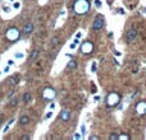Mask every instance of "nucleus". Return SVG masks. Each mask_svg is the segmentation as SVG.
<instances>
[{
  "label": "nucleus",
  "mask_w": 146,
  "mask_h": 140,
  "mask_svg": "<svg viewBox=\"0 0 146 140\" xmlns=\"http://www.w3.org/2000/svg\"><path fill=\"white\" fill-rule=\"evenodd\" d=\"M22 99H23L25 103H28V102L31 101V94H30V93H25L23 97H22Z\"/></svg>",
  "instance_id": "nucleus-13"
},
{
  "label": "nucleus",
  "mask_w": 146,
  "mask_h": 140,
  "mask_svg": "<svg viewBox=\"0 0 146 140\" xmlns=\"http://www.w3.org/2000/svg\"><path fill=\"white\" fill-rule=\"evenodd\" d=\"M90 139L91 140H99V136H95V135H94V136H91Z\"/></svg>",
  "instance_id": "nucleus-22"
},
{
  "label": "nucleus",
  "mask_w": 146,
  "mask_h": 140,
  "mask_svg": "<svg viewBox=\"0 0 146 140\" xmlns=\"http://www.w3.org/2000/svg\"><path fill=\"white\" fill-rule=\"evenodd\" d=\"M71 118V112L68 111V109H64V111H62V113H60V120L62 121H68Z\"/></svg>",
  "instance_id": "nucleus-9"
},
{
  "label": "nucleus",
  "mask_w": 146,
  "mask_h": 140,
  "mask_svg": "<svg viewBox=\"0 0 146 140\" xmlns=\"http://www.w3.org/2000/svg\"><path fill=\"white\" fill-rule=\"evenodd\" d=\"M19 79H21V78H19L18 75H14V76H12V78H10L9 83H10L12 85H15V84H18V83H19Z\"/></svg>",
  "instance_id": "nucleus-12"
},
{
  "label": "nucleus",
  "mask_w": 146,
  "mask_h": 140,
  "mask_svg": "<svg viewBox=\"0 0 146 140\" xmlns=\"http://www.w3.org/2000/svg\"><path fill=\"white\" fill-rule=\"evenodd\" d=\"M58 42H59V38H58V37H54V38H53V45H56Z\"/></svg>",
  "instance_id": "nucleus-19"
},
{
  "label": "nucleus",
  "mask_w": 146,
  "mask_h": 140,
  "mask_svg": "<svg viewBox=\"0 0 146 140\" xmlns=\"http://www.w3.org/2000/svg\"><path fill=\"white\" fill-rule=\"evenodd\" d=\"M118 138H119V136H118L115 133H111V134L109 135V140H117Z\"/></svg>",
  "instance_id": "nucleus-17"
},
{
  "label": "nucleus",
  "mask_w": 146,
  "mask_h": 140,
  "mask_svg": "<svg viewBox=\"0 0 146 140\" xmlns=\"http://www.w3.org/2000/svg\"><path fill=\"white\" fill-rule=\"evenodd\" d=\"M136 112L137 115H145L146 113V102H140L136 106Z\"/></svg>",
  "instance_id": "nucleus-8"
},
{
  "label": "nucleus",
  "mask_w": 146,
  "mask_h": 140,
  "mask_svg": "<svg viewBox=\"0 0 146 140\" xmlns=\"http://www.w3.org/2000/svg\"><path fill=\"white\" fill-rule=\"evenodd\" d=\"M38 55H40V51L38 50H34L32 54H31V60H36L38 57Z\"/></svg>",
  "instance_id": "nucleus-14"
},
{
  "label": "nucleus",
  "mask_w": 146,
  "mask_h": 140,
  "mask_svg": "<svg viewBox=\"0 0 146 140\" xmlns=\"http://www.w3.org/2000/svg\"><path fill=\"white\" fill-rule=\"evenodd\" d=\"M74 139H76V140L81 139V138H79V134H76V135H74Z\"/></svg>",
  "instance_id": "nucleus-23"
},
{
  "label": "nucleus",
  "mask_w": 146,
  "mask_h": 140,
  "mask_svg": "<svg viewBox=\"0 0 146 140\" xmlns=\"http://www.w3.org/2000/svg\"><path fill=\"white\" fill-rule=\"evenodd\" d=\"M21 140H30V136H28V135H23V136L21 138Z\"/></svg>",
  "instance_id": "nucleus-20"
},
{
  "label": "nucleus",
  "mask_w": 146,
  "mask_h": 140,
  "mask_svg": "<svg viewBox=\"0 0 146 140\" xmlns=\"http://www.w3.org/2000/svg\"><path fill=\"white\" fill-rule=\"evenodd\" d=\"M55 96V91L53 88H45V91L42 92V98L44 99H51Z\"/></svg>",
  "instance_id": "nucleus-6"
},
{
  "label": "nucleus",
  "mask_w": 146,
  "mask_h": 140,
  "mask_svg": "<svg viewBox=\"0 0 146 140\" xmlns=\"http://www.w3.org/2000/svg\"><path fill=\"white\" fill-rule=\"evenodd\" d=\"M118 139H120V140H128L129 139V136L128 135H126V134H123V135H119V138Z\"/></svg>",
  "instance_id": "nucleus-18"
},
{
  "label": "nucleus",
  "mask_w": 146,
  "mask_h": 140,
  "mask_svg": "<svg viewBox=\"0 0 146 140\" xmlns=\"http://www.w3.org/2000/svg\"><path fill=\"white\" fill-rule=\"evenodd\" d=\"M104 17L101 15V14H99L96 18H95V21H94V23H92V29L94 31H100L103 27H104Z\"/></svg>",
  "instance_id": "nucleus-3"
},
{
  "label": "nucleus",
  "mask_w": 146,
  "mask_h": 140,
  "mask_svg": "<svg viewBox=\"0 0 146 140\" xmlns=\"http://www.w3.org/2000/svg\"><path fill=\"white\" fill-rule=\"evenodd\" d=\"M95 4H96V6H101V3H100V0H95Z\"/></svg>",
  "instance_id": "nucleus-21"
},
{
  "label": "nucleus",
  "mask_w": 146,
  "mask_h": 140,
  "mask_svg": "<svg viewBox=\"0 0 146 140\" xmlns=\"http://www.w3.org/2000/svg\"><path fill=\"white\" fill-rule=\"evenodd\" d=\"M73 9L78 14H85L90 9V3L87 0H77L73 5Z\"/></svg>",
  "instance_id": "nucleus-1"
},
{
  "label": "nucleus",
  "mask_w": 146,
  "mask_h": 140,
  "mask_svg": "<svg viewBox=\"0 0 146 140\" xmlns=\"http://www.w3.org/2000/svg\"><path fill=\"white\" fill-rule=\"evenodd\" d=\"M77 68V61L76 60H71L68 63V69H76Z\"/></svg>",
  "instance_id": "nucleus-15"
},
{
  "label": "nucleus",
  "mask_w": 146,
  "mask_h": 140,
  "mask_svg": "<svg viewBox=\"0 0 146 140\" xmlns=\"http://www.w3.org/2000/svg\"><path fill=\"white\" fill-rule=\"evenodd\" d=\"M137 31H135V29H129L128 32H127V35H126V41L128 42V43H132V42H135L136 39H137Z\"/></svg>",
  "instance_id": "nucleus-5"
},
{
  "label": "nucleus",
  "mask_w": 146,
  "mask_h": 140,
  "mask_svg": "<svg viewBox=\"0 0 146 140\" xmlns=\"http://www.w3.org/2000/svg\"><path fill=\"white\" fill-rule=\"evenodd\" d=\"M9 105L13 106V107H14V106H17V97H12V99L9 101Z\"/></svg>",
  "instance_id": "nucleus-16"
},
{
  "label": "nucleus",
  "mask_w": 146,
  "mask_h": 140,
  "mask_svg": "<svg viewBox=\"0 0 146 140\" xmlns=\"http://www.w3.org/2000/svg\"><path fill=\"white\" fill-rule=\"evenodd\" d=\"M120 102V96L118 93H110L109 96L107 97V105L109 107H114Z\"/></svg>",
  "instance_id": "nucleus-2"
},
{
  "label": "nucleus",
  "mask_w": 146,
  "mask_h": 140,
  "mask_svg": "<svg viewBox=\"0 0 146 140\" xmlns=\"http://www.w3.org/2000/svg\"><path fill=\"white\" fill-rule=\"evenodd\" d=\"M19 31L17 29V28H14V27H12V28H9L8 31H6V38L9 39V41H15L18 37H19Z\"/></svg>",
  "instance_id": "nucleus-4"
},
{
  "label": "nucleus",
  "mask_w": 146,
  "mask_h": 140,
  "mask_svg": "<svg viewBox=\"0 0 146 140\" xmlns=\"http://www.w3.org/2000/svg\"><path fill=\"white\" fill-rule=\"evenodd\" d=\"M22 56H23L22 54H17V55H15V57H17V59H19V57H22Z\"/></svg>",
  "instance_id": "nucleus-24"
},
{
  "label": "nucleus",
  "mask_w": 146,
  "mask_h": 140,
  "mask_svg": "<svg viewBox=\"0 0 146 140\" xmlns=\"http://www.w3.org/2000/svg\"><path fill=\"white\" fill-rule=\"evenodd\" d=\"M28 122H30V117H28V116L25 115V116L19 117V124H21V125H27Z\"/></svg>",
  "instance_id": "nucleus-11"
},
{
  "label": "nucleus",
  "mask_w": 146,
  "mask_h": 140,
  "mask_svg": "<svg viewBox=\"0 0 146 140\" xmlns=\"http://www.w3.org/2000/svg\"><path fill=\"white\" fill-rule=\"evenodd\" d=\"M34 31V26L31 24V23H27V24H25V27H23V33L26 36H28L31 32Z\"/></svg>",
  "instance_id": "nucleus-10"
},
{
  "label": "nucleus",
  "mask_w": 146,
  "mask_h": 140,
  "mask_svg": "<svg viewBox=\"0 0 146 140\" xmlns=\"http://www.w3.org/2000/svg\"><path fill=\"white\" fill-rule=\"evenodd\" d=\"M92 50H94V45H92L91 42H85V43L82 45V47H81V51H82L83 54H90Z\"/></svg>",
  "instance_id": "nucleus-7"
}]
</instances>
